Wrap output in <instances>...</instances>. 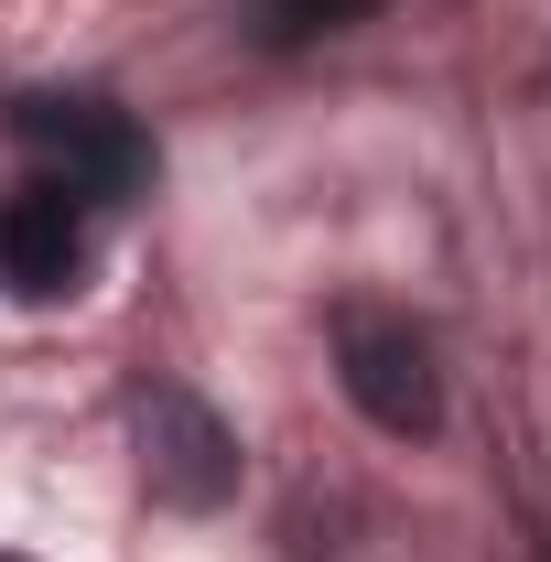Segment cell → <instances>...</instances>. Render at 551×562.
Wrapping results in <instances>:
<instances>
[{"label": "cell", "mask_w": 551, "mask_h": 562, "mask_svg": "<svg viewBox=\"0 0 551 562\" xmlns=\"http://www.w3.org/2000/svg\"><path fill=\"white\" fill-rule=\"evenodd\" d=\"M11 140H22L33 162H55L66 195H140V184H151L140 120L109 109V98H87V87H33V98H11Z\"/></svg>", "instance_id": "cell-1"}, {"label": "cell", "mask_w": 551, "mask_h": 562, "mask_svg": "<svg viewBox=\"0 0 551 562\" xmlns=\"http://www.w3.org/2000/svg\"><path fill=\"white\" fill-rule=\"evenodd\" d=\"M76 271H87V216H76L66 184H44V195H22V206L0 216V281L22 303H66Z\"/></svg>", "instance_id": "cell-4"}, {"label": "cell", "mask_w": 551, "mask_h": 562, "mask_svg": "<svg viewBox=\"0 0 551 562\" xmlns=\"http://www.w3.org/2000/svg\"><path fill=\"white\" fill-rule=\"evenodd\" d=\"M292 22H346V11H368V0H281Z\"/></svg>", "instance_id": "cell-5"}, {"label": "cell", "mask_w": 551, "mask_h": 562, "mask_svg": "<svg viewBox=\"0 0 551 562\" xmlns=\"http://www.w3.org/2000/svg\"><path fill=\"white\" fill-rule=\"evenodd\" d=\"M336 379H346V401L379 422V432H401V443H421L443 422L432 347H421L412 314H390V303H336Z\"/></svg>", "instance_id": "cell-2"}, {"label": "cell", "mask_w": 551, "mask_h": 562, "mask_svg": "<svg viewBox=\"0 0 551 562\" xmlns=\"http://www.w3.org/2000/svg\"><path fill=\"white\" fill-rule=\"evenodd\" d=\"M140 476L162 508H227L238 497V432L195 390H140Z\"/></svg>", "instance_id": "cell-3"}]
</instances>
